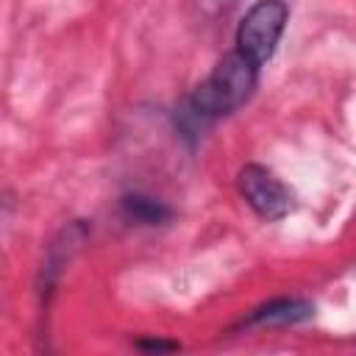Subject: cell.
I'll return each instance as SVG.
<instances>
[{"mask_svg": "<svg viewBox=\"0 0 356 356\" xmlns=\"http://www.w3.org/2000/svg\"><path fill=\"white\" fill-rule=\"evenodd\" d=\"M134 348L136 350H145V353H172V350H181V342L161 339V337H136L134 339Z\"/></svg>", "mask_w": 356, "mask_h": 356, "instance_id": "7", "label": "cell"}, {"mask_svg": "<svg viewBox=\"0 0 356 356\" xmlns=\"http://www.w3.org/2000/svg\"><path fill=\"white\" fill-rule=\"evenodd\" d=\"M259 75L261 67L236 47L222 53V58L211 67V72L175 103L170 117L178 136L186 139L189 145H197V139L217 120L250 103V97L259 89Z\"/></svg>", "mask_w": 356, "mask_h": 356, "instance_id": "1", "label": "cell"}, {"mask_svg": "<svg viewBox=\"0 0 356 356\" xmlns=\"http://www.w3.org/2000/svg\"><path fill=\"white\" fill-rule=\"evenodd\" d=\"M89 234H92V225L86 220H72L50 239V245L44 250V261L39 267V281H36V295H39V309L42 312H47V306L56 295V286L61 281L64 267L72 261V256L89 239Z\"/></svg>", "mask_w": 356, "mask_h": 356, "instance_id": "4", "label": "cell"}, {"mask_svg": "<svg viewBox=\"0 0 356 356\" xmlns=\"http://www.w3.org/2000/svg\"><path fill=\"white\" fill-rule=\"evenodd\" d=\"M236 192L264 222H278L295 209V192L264 164L248 161L236 172Z\"/></svg>", "mask_w": 356, "mask_h": 356, "instance_id": "3", "label": "cell"}, {"mask_svg": "<svg viewBox=\"0 0 356 356\" xmlns=\"http://www.w3.org/2000/svg\"><path fill=\"white\" fill-rule=\"evenodd\" d=\"M0 209H3V203H0Z\"/></svg>", "mask_w": 356, "mask_h": 356, "instance_id": "9", "label": "cell"}, {"mask_svg": "<svg viewBox=\"0 0 356 356\" xmlns=\"http://www.w3.org/2000/svg\"><path fill=\"white\" fill-rule=\"evenodd\" d=\"M312 317H314V300L292 295V298H273L267 303H259L234 328L248 331V328H270V325H298Z\"/></svg>", "mask_w": 356, "mask_h": 356, "instance_id": "5", "label": "cell"}, {"mask_svg": "<svg viewBox=\"0 0 356 356\" xmlns=\"http://www.w3.org/2000/svg\"><path fill=\"white\" fill-rule=\"evenodd\" d=\"M197 3H200L206 11H211V14H220V11L225 14V11L234 6V0H197Z\"/></svg>", "mask_w": 356, "mask_h": 356, "instance_id": "8", "label": "cell"}, {"mask_svg": "<svg viewBox=\"0 0 356 356\" xmlns=\"http://www.w3.org/2000/svg\"><path fill=\"white\" fill-rule=\"evenodd\" d=\"M117 214L128 225L159 228V225H167L175 217V209L167 200H161V197H156L150 192L131 189V192H122L117 197Z\"/></svg>", "mask_w": 356, "mask_h": 356, "instance_id": "6", "label": "cell"}, {"mask_svg": "<svg viewBox=\"0 0 356 356\" xmlns=\"http://www.w3.org/2000/svg\"><path fill=\"white\" fill-rule=\"evenodd\" d=\"M286 22H289L286 0H256L236 22L234 47L248 58H253L259 67H264L275 56Z\"/></svg>", "mask_w": 356, "mask_h": 356, "instance_id": "2", "label": "cell"}]
</instances>
